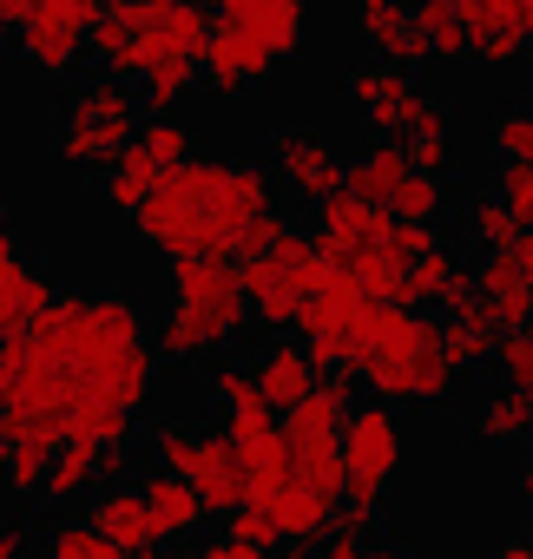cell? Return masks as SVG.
Masks as SVG:
<instances>
[{"label": "cell", "instance_id": "cell-1", "mask_svg": "<svg viewBox=\"0 0 533 559\" xmlns=\"http://www.w3.org/2000/svg\"><path fill=\"white\" fill-rule=\"evenodd\" d=\"M257 217H271V178H263V165L191 158V165L165 171V185L145 198V211L132 224L158 257H230L237 263V243Z\"/></svg>", "mask_w": 533, "mask_h": 559}, {"label": "cell", "instance_id": "cell-2", "mask_svg": "<svg viewBox=\"0 0 533 559\" xmlns=\"http://www.w3.org/2000/svg\"><path fill=\"white\" fill-rule=\"evenodd\" d=\"M350 376L376 395V402H448L461 369L448 362V343H441V323H428L422 310H402V304H369V317L356 323V343H350Z\"/></svg>", "mask_w": 533, "mask_h": 559}, {"label": "cell", "instance_id": "cell-3", "mask_svg": "<svg viewBox=\"0 0 533 559\" xmlns=\"http://www.w3.org/2000/svg\"><path fill=\"white\" fill-rule=\"evenodd\" d=\"M250 323L244 276L230 257H171V310L152 323V349L171 369L217 362Z\"/></svg>", "mask_w": 533, "mask_h": 559}, {"label": "cell", "instance_id": "cell-4", "mask_svg": "<svg viewBox=\"0 0 533 559\" xmlns=\"http://www.w3.org/2000/svg\"><path fill=\"white\" fill-rule=\"evenodd\" d=\"M27 343H34L67 382H86L93 369L119 362L126 349H145V343H152V323H145V310H139L126 290H67V297H54V310L27 330Z\"/></svg>", "mask_w": 533, "mask_h": 559}, {"label": "cell", "instance_id": "cell-5", "mask_svg": "<svg viewBox=\"0 0 533 559\" xmlns=\"http://www.w3.org/2000/svg\"><path fill=\"white\" fill-rule=\"evenodd\" d=\"M139 86H126V80H112V73H86V80H73L67 93H60V106H54V152L73 165V171H106L145 126H139Z\"/></svg>", "mask_w": 533, "mask_h": 559}, {"label": "cell", "instance_id": "cell-6", "mask_svg": "<svg viewBox=\"0 0 533 559\" xmlns=\"http://www.w3.org/2000/svg\"><path fill=\"white\" fill-rule=\"evenodd\" d=\"M145 448H152V461H158L165 474H178V480H191V487H198L204 513L230 520V513H244V507H250V487H244V467H237V454H230L224 428H198V421L171 415V421H158V428L145 435Z\"/></svg>", "mask_w": 533, "mask_h": 559}, {"label": "cell", "instance_id": "cell-7", "mask_svg": "<svg viewBox=\"0 0 533 559\" xmlns=\"http://www.w3.org/2000/svg\"><path fill=\"white\" fill-rule=\"evenodd\" d=\"M237 276H244V304H250V317L263 323V330H297V317H304V304L330 284V263H323V250H317V237H284L271 257H250V263H237Z\"/></svg>", "mask_w": 533, "mask_h": 559}, {"label": "cell", "instance_id": "cell-8", "mask_svg": "<svg viewBox=\"0 0 533 559\" xmlns=\"http://www.w3.org/2000/svg\"><path fill=\"white\" fill-rule=\"evenodd\" d=\"M402 448H408V441H402L395 402H356L350 421H343V461H350L343 500H350V507H382V487L395 480Z\"/></svg>", "mask_w": 533, "mask_h": 559}, {"label": "cell", "instance_id": "cell-9", "mask_svg": "<svg viewBox=\"0 0 533 559\" xmlns=\"http://www.w3.org/2000/svg\"><path fill=\"white\" fill-rule=\"evenodd\" d=\"M112 14L139 40V73L152 60H204V47L217 34V14L204 0H112Z\"/></svg>", "mask_w": 533, "mask_h": 559}, {"label": "cell", "instance_id": "cell-10", "mask_svg": "<svg viewBox=\"0 0 533 559\" xmlns=\"http://www.w3.org/2000/svg\"><path fill=\"white\" fill-rule=\"evenodd\" d=\"M369 290L356 284V276H330V284L304 304V317H297V336H304V349H310V362L323 369V376H336V369H350V343H356V323L369 317Z\"/></svg>", "mask_w": 533, "mask_h": 559}, {"label": "cell", "instance_id": "cell-11", "mask_svg": "<svg viewBox=\"0 0 533 559\" xmlns=\"http://www.w3.org/2000/svg\"><path fill=\"white\" fill-rule=\"evenodd\" d=\"M343 93H350L356 119H363L376 139H395V145H402V139L415 132V119L428 112V93L415 86V73H402V67H389V60H363V67H350Z\"/></svg>", "mask_w": 533, "mask_h": 559}, {"label": "cell", "instance_id": "cell-12", "mask_svg": "<svg viewBox=\"0 0 533 559\" xmlns=\"http://www.w3.org/2000/svg\"><path fill=\"white\" fill-rule=\"evenodd\" d=\"M271 171L284 178L291 198L330 204L343 191V178H350V158L336 152V139L323 126H284V132H271Z\"/></svg>", "mask_w": 533, "mask_h": 559}, {"label": "cell", "instance_id": "cell-13", "mask_svg": "<svg viewBox=\"0 0 533 559\" xmlns=\"http://www.w3.org/2000/svg\"><path fill=\"white\" fill-rule=\"evenodd\" d=\"M237 467H244V487H250V507H263L291 474H297V454H291V435L277 428V415H230L217 421Z\"/></svg>", "mask_w": 533, "mask_h": 559}, {"label": "cell", "instance_id": "cell-14", "mask_svg": "<svg viewBox=\"0 0 533 559\" xmlns=\"http://www.w3.org/2000/svg\"><path fill=\"white\" fill-rule=\"evenodd\" d=\"M389 237H395V217L376 211V204H363V198H350V191H336L330 204H317V250H323L330 270L363 263V257L382 250Z\"/></svg>", "mask_w": 533, "mask_h": 559}, {"label": "cell", "instance_id": "cell-15", "mask_svg": "<svg viewBox=\"0 0 533 559\" xmlns=\"http://www.w3.org/2000/svg\"><path fill=\"white\" fill-rule=\"evenodd\" d=\"M217 27L244 34L250 47H263V53L284 67V60H297L304 40H310V8H304V0H224V8H217Z\"/></svg>", "mask_w": 533, "mask_h": 559}, {"label": "cell", "instance_id": "cell-16", "mask_svg": "<svg viewBox=\"0 0 533 559\" xmlns=\"http://www.w3.org/2000/svg\"><path fill=\"white\" fill-rule=\"evenodd\" d=\"M356 34H363L369 60H389L402 73L435 67V53L422 40V21H415V0H356Z\"/></svg>", "mask_w": 533, "mask_h": 559}, {"label": "cell", "instance_id": "cell-17", "mask_svg": "<svg viewBox=\"0 0 533 559\" xmlns=\"http://www.w3.org/2000/svg\"><path fill=\"white\" fill-rule=\"evenodd\" d=\"M454 14L467 27V60H481L494 73L526 60V14L513 0H454Z\"/></svg>", "mask_w": 533, "mask_h": 559}, {"label": "cell", "instance_id": "cell-18", "mask_svg": "<svg viewBox=\"0 0 533 559\" xmlns=\"http://www.w3.org/2000/svg\"><path fill=\"white\" fill-rule=\"evenodd\" d=\"M47 310H54L47 270H34V263L14 250V230H0V343H8V336H27Z\"/></svg>", "mask_w": 533, "mask_h": 559}, {"label": "cell", "instance_id": "cell-19", "mask_svg": "<svg viewBox=\"0 0 533 559\" xmlns=\"http://www.w3.org/2000/svg\"><path fill=\"white\" fill-rule=\"evenodd\" d=\"M271 73H277V60L263 53V47H250L244 34H230V27H217L211 47H204V60H198V86L217 93V99H244V93H257Z\"/></svg>", "mask_w": 533, "mask_h": 559}, {"label": "cell", "instance_id": "cell-20", "mask_svg": "<svg viewBox=\"0 0 533 559\" xmlns=\"http://www.w3.org/2000/svg\"><path fill=\"white\" fill-rule=\"evenodd\" d=\"M263 513L277 520V533H284V546H323L330 533H336V513H343V500L336 493H323V487H310L304 474H291L271 500H263Z\"/></svg>", "mask_w": 533, "mask_h": 559}, {"label": "cell", "instance_id": "cell-21", "mask_svg": "<svg viewBox=\"0 0 533 559\" xmlns=\"http://www.w3.org/2000/svg\"><path fill=\"white\" fill-rule=\"evenodd\" d=\"M250 376H257V395L271 402V415H297V408L317 395V382H323V369L310 362L304 343H271V349H257Z\"/></svg>", "mask_w": 533, "mask_h": 559}, {"label": "cell", "instance_id": "cell-22", "mask_svg": "<svg viewBox=\"0 0 533 559\" xmlns=\"http://www.w3.org/2000/svg\"><path fill=\"white\" fill-rule=\"evenodd\" d=\"M14 53H21L34 73H47V80H73V67L93 60V27H73V21H60V14H34V21L21 27Z\"/></svg>", "mask_w": 533, "mask_h": 559}, {"label": "cell", "instance_id": "cell-23", "mask_svg": "<svg viewBox=\"0 0 533 559\" xmlns=\"http://www.w3.org/2000/svg\"><path fill=\"white\" fill-rule=\"evenodd\" d=\"M474 284H481V310H487V323H494L500 336L533 323V284H526V270H520L513 250H507V257H481V263H474Z\"/></svg>", "mask_w": 533, "mask_h": 559}, {"label": "cell", "instance_id": "cell-24", "mask_svg": "<svg viewBox=\"0 0 533 559\" xmlns=\"http://www.w3.org/2000/svg\"><path fill=\"white\" fill-rule=\"evenodd\" d=\"M86 520H93V526L126 552V559H139V552L165 546V539H158V520H152V507H145V493H139V487H106V493H93Z\"/></svg>", "mask_w": 533, "mask_h": 559}, {"label": "cell", "instance_id": "cell-25", "mask_svg": "<svg viewBox=\"0 0 533 559\" xmlns=\"http://www.w3.org/2000/svg\"><path fill=\"white\" fill-rule=\"evenodd\" d=\"M139 493H145V507H152V520H158V539H165V546H191V539H198V526L211 520V513H204V500H198V487H191V480H178V474H165V467L139 474Z\"/></svg>", "mask_w": 533, "mask_h": 559}, {"label": "cell", "instance_id": "cell-26", "mask_svg": "<svg viewBox=\"0 0 533 559\" xmlns=\"http://www.w3.org/2000/svg\"><path fill=\"white\" fill-rule=\"evenodd\" d=\"M408 178H415L408 145H395V139H369V145L350 158L343 191H350V198H363V204H376V211H389V204H395V191H402Z\"/></svg>", "mask_w": 533, "mask_h": 559}, {"label": "cell", "instance_id": "cell-27", "mask_svg": "<svg viewBox=\"0 0 533 559\" xmlns=\"http://www.w3.org/2000/svg\"><path fill=\"white\" fill-rule=\"evenodd\" d=\"M165 171H171V165H165V158H158L145 139H132V145H126V152H119V158L99 171V198H106L112 211L139 217V211H145V198L165 185Z\"/></svg>", "mask_w": 533, "mask_h": 559}, {"label": "cell", "instance_id": "cell-28", "mask_svg": "<svg viewBox=\"0 0 533 559\" xmlns=\"http://www.w3.org/2000/svg\"><path fill=\"white\" fill-rule=\"evenodd\" d=\"M474 435L487 441V448H520L526 435H533V402H526V389H487L481 402H474Z\"/></svg>", "mask_w": 533, "mask_h": 559}, {"label": "cell", "instance_id": "cell-29", "mask_svg": "<svg viewBox=\"0 0 533 559\" xmlns=\"http://www.w3.org/2000/svg\"><path fill=\"white\" fill-rule=\"evenodd\" d=\"M99 454H106V448H73V441H67V448L54 454V467H47V487H40V500H47V507L93 500V493L106 487V480H99Z\"/></svg>", "mask_w": 533, "mask_h": 559}, {"label": "cell", "instance_id": "cell-30", "mask_svg": "<svg viewBox=\"0 0 533 559\" xmlns=\"http://www.w3.org/2000/svg\"><path fill=\"white\" fill-rule=\"evenodd\" d=\"M441 343H448V362L467 376V369H487V362H494L500 330H494V323H487V310L474 304V310H461V317H448V323H441Z\"/></svg>", "mask_w": 533, "mask_h": 559}, {"label": "cell", "instance_id": "cell-31", "mask_svg": "<svg viewBox=\"0 0 533 559\" xmlns=\"http://www.w3.org/2000/svg\"><path fill=\"white\" fill-rule=\"evenodd\" d=\"M461 270H467V263H461L448 243H435L428 257H415V263H408V290H402V310H422V304H435V310H441V297L454 290V276H461Z\"/></svg>", "mask_w": 533, "mask_h": 559}, {"label": "cell", "instance_id": "cell-32", "mask_svg": "<svg viewBox=\"0 0 533 559\" xmlns=\"http://www.w3.org/2000/svg\"><path fill=\"white\" fill-rule=\"evenodd\" d=\"M467 237H474V250L481 257H507V250H520V237H526V224L487 191V198H474L467 204Z\"/></svg>", "mask_w": 533, "mask_h": 559}, {"label": "cell", "instance_id": "cell-33", "mask_svg": "<svg viewBox=\"0 0 533 559\" xmlns=\"http://www.w3.org/2000/svg\"><path fill=\"white\" fill-rule=\"evenodd\" d=\"M291 454H297V474H304L310 487H323V493H336V500H343V487H350L343 435H304V441H291Z\"/></svg>", "mask_w": 533, "mask_h": 559}, {"label": "cell", "instance_id": "cell-34", "mask_svg": "<svg viewBox=\"0 0 533 559\" xmlns=\"http://www.w3.org/2000/svg\"><path fill=\"white\" fill-rule=\"evenodd\" d=\"M198 86V60H152L139 73V99L158 112V119H178V99Z\"/></svg>", "mask_w": 533, "mask_h": 559}, {"label": "cell", "instance_id": "cell-35", "mask_svg": "<svg viewBox=\"0 0 533 559\" xmlns=\"http://www.w3.org/2000/svg\"><path fill=\"white\" fill-rule=\"evenodd\" d=\"M448 204H454V185H448V178H422V171H415V178L395 191L389 217H395V224H428V230H435Z\"/></svg>", "mask_w": 533, "mask_h": 559}, {"label": "cell", "instance_id": "cell-36", "mask_svg": "<svg viewBox=\"0 0 533 559\" xmlns=\"http://www.w3.org/2000/svg\"><path fill=\"white\" fill-rule=\"evenodd\" d=\"M40 559H126V552H119L93 520H60V526H47Z\"/></svg>", "mask_w": 533, "mask_h": 559}, {"label": "cell", "instance_id": "cell-37", "mask_svg": "<svg viewBox=\"0 0 533 559\" xmlns=\"http://www.w3.org/2000/svg\"><path fill=\"white\" fill-rule=\"evenodd\" d=\"M54 454H60V448H40V441H0V487H14V493H40V487H47Z\"/></svg>", "mask_w": 533, "mask_h": 559}, {"label": "cell", "instance_id": "cell-38", "mask_svg": "<svg viewBox=\"0 0 533 559\" xmlns=\"http://www.w3.org/2000/svg\"><path fill=\"white\" fill-rule=\"evenodd\" d=\"M415 21H422V40L435 60H467V27L454 14V0H415Z\"/></svg>", "mask_w": 533, "mask_h": 559}, {"label": "cell", "instance_id": "cell-39", "mask_svg": "<svg viewBox=\"0 0 533 559\" xmlns=\"http://www.w3.org/2000/svg\"><path fill=\"white\" fill-rule=\"evenodd\" d=\"M487 145L500 152V165H533V99H520V106L494 112Z\"/></svg>", "mask_w": 533, "mask_h": 559}, {"label": "cell", "instance_id": "cell-40", "mask_svg": "<svg viewBox=\"0 0 533 559\" xmlns=\"http://www.w3.org/2000/svg\"><path fill=\"white\" fill-rule=\"evenodd\" d=\"M211 408H217V421H230V415H271V402L257 395L250 369H217L211 376Z\"/></svg>", "mask_w": 533, "mask_h": 559}, {"label": "cell", "instance_id": "cell-41", "mask_svg": "<svg viewBox=\"0 0 533 559\" xmlns=\"http://www.w3.org/2000/svg\"><path fill=\"white\" fill-rule=\"evenodd\" d=\"M494 376H500L507 389H533V323H526V330H507V336L494 343Z\"/></svg>", "mask_w": 533, "mask_h": 559}, {"label": "cell", "instance_id": "cell-42", "mask_svg": "<svg viewBox=\"0 0 533 559\" xmlns=\"http://www.w3.org/2000/svg\"><path fill=\"white\" fill-rule=\"evenodd\" d=\"M139 139H145V145H152V152H158V158H165L171 171L198 158V152H191V126H185V119H152V126H145Z\"/></svg>", "mask_w": 533, "mask_h": 559}, {"label": "cell", "instance_id": "cell-43", "mask_svg": "<svg viewBox=\"0 0 533 559\" xmlns=\"http://www.w3.org/2000/svg\"><path fill=\"white\" fill-rule=\"evenodd\" d=\"M494 198L533 230V165H500V171H494Z\"/></svg>", "mask_w": 533, "mask_h": 559}, {"label": "cell", "instance_id": "cell-44", "mask_svg": "<svg viewBox=\"0 0 533 559\" xmlns=\"http://www.w3.org/2000/svg\"><path fill=\"white\" fill-rule=\"evenodd\" d=\"M408 165L422 178H454V132H428V139H408Z\"/></svg>", "mask_w": 533, "mask_h": 559}, {"label": "cell", "instance_id": "cell-45", "mask_svg": "<svg viewBox=\"0 0 533 559\" xmlns=\"http://www.w3.org/2000/svg\"><path fill=\"white\" fill-rule=\"evenodd\" d=\"M224 533H230V539H244V546H257V552H271V546L284 539V533H277V520L263 513V507H244V513H230V520H224Z\"/></svg>", "mask_w": 533, "mask_h": 559}, {"label": "cell", "instance_id": "cell-46", "mask_svg": "<svg viewBox=\"0 0 533 559\" xmlns=\"http://www.w3.org/2000/svg\"><path fill=\"white\" fill-rule=\"evenodd\" d=\"M178 559H263V552L244 546V539H230V533H211V539H191Z\"/></svg>", "mask_w": 533, "mask_h": 559}, {"label": "cell", "instance_id": "cell-47", "mask_svg": "<svg viewBox=\"0 0 533 559\" xmlns=\"http://www.w3.org/2000/svg\"><path fill=\"white\" fill-rule=\"evenodd\" d=\"M99 480L106 487H139V454L132 448H106L99 454Z\"/></svg>", "mask_w": 533, "mask_h": 559}, {"label": "cell", "instance_id": "cell-48", "mask_svg": "<svg viewBox=\"0 0 533 559\" xmlns=\"http://www.w3.org/2000/svg\"><path fill=\"white\" fill-rule=\"evenodd\" d=\"M323 559H408L395 546H356V539H323Z\"/></svg>", "mask_w": 533, "mask_h": 559}, {"label": "cell", "instance_id": "cell-49", "mask_svg": "<svg viewBox=\"0 0 533 559\" xmlns=\"http://www.w3.org/2000/svg\"><path fill=\"white\" fill-rule=\"evenodd\" d=\"M112 8V0H54V8L47 14H60V21H73V27H93L99 14Z\"/></svg>", "mask_w": 533, "mask_h": 559}, {"label": "cell", "instance_id": "cell-50", "mask_svg": "<svg viewBox=\"0 0 533 559\" xmlns=\"http://www.w3.org/2000/svg\"><path fill=\"white\" fill-rule=\"evenodd\" d=\"M0 559H27V539H21V526H0Z\"/></svg>", "mask_w": 533, "mask_h": 559}, {"label": "cell", "instance_id": "cell-51", "mask_svg": "<svg viewBox=\"0 0 533 559\" xmlns=\"http://www.w3.org/2000/svg\"><path fill=\"white\" fill-rule=\"evenodd\" d=\"M494 559H533V533H526V539H500Z\"/></svg>", "mask_w": 533, "mask_h": 559}, {"label": "cell", "instance_id": "cell-52", "mask_svg": "<svg viewBox=\"0 0 533 559\" xmlns=\"http://www.w3.org/2000/svg\"><path fill=\"white\" fill-rule=\"evenodd\" d=\"M520 513H526V533H533V461L520 467Z\"/></svg>", "mask_w": 533, "mask_h": 559}, {"label": "cell", "instance_id": "cell-53", "mask_svg": "<svg viewBox=\"0 0 533 559\" xmlns=\"http://www.w3.org/2000/svg\"><path fill=\"white\" fill-rule=\"evenodd\" d=\"M47 8H54V0H14V14H21V27H27L34 14H47Z\"/></svg>", "mask_w": 533, "mask_h": 559}, {"label": "cell", "instance_id": "cell-54", "mask_svg": "<svg viewBox=\"0 0 533 559\" xmlns=\"http://www.w3.org/2000/svg\"><path fill=\"white\" fill-rule=\"evenodd\" d=\"M8 402H14V376H8V356H0V415H8Z\"/></svg>", "mask_w": 533, "mask_h": 559}, {"label": "cell", "instance_id": "cell-55", "mask_svg": "<svg viewBox=\"0 0 533 559\" xmlns=\"http://www.w3.org/2000/svg\"><path fill=\"white\" fill-rule=\"evenodd\" d=\"M513 257H520V270H526V284H533V230L520 237V250H513Z\"/></svg>", "mask_w": 533, "mask_h": 559}, {"label": "cell", "instance_id": "cell-56", "mask_svg": "<svg viewBox=\"0 0 533 559\" xmlns=\"http://www.w3.org/2000/svg\"><path fill=\"white\" fill-rule=\"evenodd\" d=\"M0 230H14V204H8V191H0Z\"/></svg>", "mask_w": 533, "mask_h": 559}, {"label": "cell", "instance_id": "cell-57", "mask_svg": "<svg viewBox=\"0 0 533 559\" xmlns=\"http://www.w3.org/2000/svg\"><path fill=\"white\" fill-rule=\"evenodd\" d=\"M14 40H21V27H14V21H0V47H14Z\"/></svg>", "mask_w": 533, "mask_h": 559}, {"label": "cell", "instance_id": "cell-58", "mask_svg": "<svg viewBox=\"0 0 533 559\" xmlns=\"http://www.w3.org/2000/svg\"><path fill=\"white\" fill-rule=\"evenodd\" d=\"M0 21H14V27H21V14H14V0H0Z\"/></svg>", "mask_w": 533, "mask_h": 559}, {"label": "cell", "instance_id": "cell-59", "mask_svg": "<svg viewBox=\"0 0 533 559\" xmlns=\"http://www.w3.org/2000/svg\"><path fill=\"white\" fill-rule=\"evenodd\" d=\"M139 559H178V552H165V546H152V552H139Z\"/></svg>", "mask_w": 533, "mask_h": 559}, {"label": "cell", "instance_id": "cell-60", "mask_svg": "<svg viewBox=\"0 0 533 559\" xmlns=\"http://www.w3.org/2000/svg\"><path fill=\"white\" fill-rule=\"evenodd\" d=\"M526 60H533V14H526Z\"/></svg>", "mask_w": 533, "mask_h": 559}, {"label": "cell", "instance_id": "cell-61", "mask_svg": "<svg viewBox=\"0 0 533 559\" xmlns=\"http://www.w3.org/2000/svg\"><path fill=\"white\" fill-rule=\"evenodd\" d=\"M513 8H520V14H533V0H513Z\"/></svg>", "mask_w": 533, "mask_h": 559}, {"label": "cell", "instance_id": "cell-62", "mask_svg": "<svg viewBox=\"0 0 533 559\" xmlns=\"http://www.w3.org/2000/svg\"><path fill=\"white\" fill-rule=\"evenodd\" d=\"M204 8H211V14H217V8H224V0H204Z\"/></svg>", "mask_w": 533, "mask_h": 559}, {"label": "cell", "instance_id": "cell-63", "mask_svg": "<svg viewBox=\"0 0 533 559\" xmlns=\"http://www.w3.org/2000/svg\"><path fill=\"white\" fill-rule=\"evenodd\" d=\"M526 402H533V389H526Z\"/></svg>", "mask_w": 533, "mask_h": 559}]
</instances>
